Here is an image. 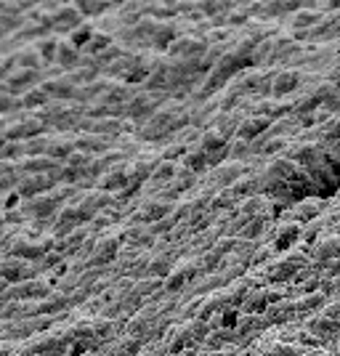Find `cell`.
<instances>
[{
    "label": "cell",
    "mask_w": 340,
    "mask_h": 356,
    "mask_svg": "<svg viewBox=\"0 0 340 356\" xmlns=\"http://www.w3.org/2000/svg\"><path fill=\"white\" fill-rule=\"evenodd\" d=\"M40 82V72H32V69H19L8 77L3 85H0V93H8V96H24V93L35 91Z\"/></svg>",
    "instance_id": "cell-1"
},
{
    "label": "cell",
    "mask_w": 340,
    "mask_h": 356,
    "mask_svg": "<svg viewBox=\"0 0 340 356\" xmlns=\"http://www.w3.org/2000/svg\"><path fill=\"white\" fill-rule=\"evenodd\" d=\"M48 295H51L48 279H27V282L6 290L8 301H30V298H48Z\"/></svg>",
    "instance_id": "cell-2"
},
{
    "label": "cell",
    "mask_w": 340,
    "mask_h": 356,
    "mask_svg": "<svg viewBox=\"0 0 340 356\" xmlns=\"http://www.w3.org/2000/svg\"><path fill=\"white\" fill-rule=\"evenodd\" d=\"M56 210H59L56 197L53 194H40V197H32V200L24 202L22 215H30L32 221H45V218H56Z\"/></svg>",
    "instance_id": "cell-3"
},
{
    "label": "cell",
    "mask_w": 340,
    "mask_h": 356,
    "mask_svg": "<svg viewBox=\"0 0 340 356\" xmlns=\"http://www.w3.org/2000/svg\"><path fill=\"white\" fill-rule=\"evenodd\" d=\"M77 27H82V16L74 6H59V11L51 16V30L53 32H67L72 35Z\"/></svg>",
    "instance_id": "cell-4"
},
{
    "label": "cell",
    "mask_w": 340,
    "mask_h": 356,
    "mask_svg": "<svg viewBox=\"0 0 340 356\" xmlns=\"http://www.w3.org/2000/svg\"><path fill=\"white\" fill-rule=\"evenodd\" d=\"M53 186V181L48 175H22L16 184V194L24 197V200H32V197L45 194Z\"/></svg>",
    "instance_id": "cell-5"
},
{
    "label": "cell",
    "mask_w": 340,
    "mask_h": 356,
    "mask_svg": "<svg viewBox=\"0 0 340 356\" xmlns=\"http://www.w3.org/2000/svg\"><path fill=\"white\" fill-rule=\"evenodd\" d=\"M80 51L74 48V45L69 40H61L59 45V53H56V67H61V69H67V72H74L80 67Z\"/></svg>",
    "instance_id": "cell-6"
},
{
    "label": "cell",
    "mask_w": 340,
    "mask_h": 356,
    "mask_svg": "<svg viewBox=\"0 0 340 356\" xmlns=\"http://www.w3.org/2000/svg\"><path fill=\"white\" fill-rule=\"evenodd\" d=\"M45 93H48V96L51 99H74V91H77V88H74L72 85V82L67 80V77H53V80H45L43 82V85H40Z\"/></svg>",
    "instance_id": "cell-7"
},
{
    "label": "cell",
    "mask_w": 340,
    "mask_h": 356,
    "mask_svg": "<svg viewBox=\"0 0 340 356\" xmlns=\"http://www.w3.org/2000/svg\"><path fill=\"white\" fill-rule=\"evenodd\" d=\"M69 303V298L64 295V293H51L48 298H43V303H37L35 306V316H51V314H56V311H61L64 306Z\"/></svg>",
    "instance_id": "cell-8"
},
{
    "label": "cell",
    "mask_w": 340,
    "mask_h": 356,
    "mask_svg": "<svg viewBox=\"0 0 340 356\" xmlns=\"http://www.w3.org/2000/svg\"><path fill=\"white\" fill-rule=\"evenodd\" d=\"M74 149H77V144H72L69 138H53V141L48 144V152H45V157H51V160H69V157L74 154Z\"/></svg>",
    "instance_id": "cell-9"
},
{
    "label": "cell",
    "mask_w": 340,
    "mask_h": 356,
    "mask_svg": "<svg viewBox=\"0 0 340 356\" xmlns=\"http://www.w3.org/2000/svg\"><path fill=\"white\" fill-rule=\"evenodd\" d=\"M19 101H22V107H24V109H37V112H40L43 107H48V104H51V96H48V93H45L40 85H37L35 91L24 93V96L19 99Z\"/></svg>",
    "instance_id": "cell-10"
},
{
    "label": "cell",
    "mask_w": 340,
    "mask_h": 356,
    "mask_svg": "<svg viewBox=\"0 0 340 356\" xmlns=\"http://www.w3.org/2000/svg\"><path fill=\"white\" fill-rule=\"evenodd\" d=\"M16 64H19V69H32V72H40L43 67V59H40V53H37L35 48H22L16 53Z\"/></svg>",
    "instance_id": "cell-11"
},
{
    "label": "cell",
    "mask_w": 340,
    "mask_h": 356,
    "mask_svg": "<svg viewBox=\"0 0 340 356\" xmlns=\"http://www.w3.org/2000/svg\"><path fill=\"white\" fill-rule=\"evenodd\" d=\"M59 45H61V40H56V37H43V40L35 45V51L40 53V59H43L45 64H56V53H59Z\"/></svg>",
    "instance_id": "cell-12"
},
{
    "label": "cell",
    "mask_w": 340,
    "mask_h": 356,
    "mask_svg": "<svg viewBox=\"0 0 340 356\" xmlns=\"http://www.w3.org/2000/svg\"><path fill=\"white\" fill-rule=\"evenodd\" d=\"M19 178H22L19 167H14L11 162H0V194L14 189V186L19 184Z\"/></svg>",
    "instance_id": "cell-13"
},
{
    "label": "cell",
    "mask_w": 340,
    "mask_h": 356,
    "mask_svg": "<svg viewBox=\"0 0 340 356\" xmlns=\"http://www.w3.org/2000/svg\"><path fill=\"white\" fill-rule=\"evenodd\" d=\"M93 35H96V32L91 30V24H82V27H77V30H74V32L67 37V40H69L77 51H85V48H88V43L93 40Z\"/></svg>",
    "instance_id": "cell-14"
},
{
    "label": "cell",
    "mask_w": 340,
    "mask_h": 356,
    "mask_svg": "<svg viewBox=\"0 0 340 356\" xmlns=\"http://www.w3.org/2000/svg\"><path fill=\"white\" fill-rule=\"evenodd\" d=\"M115 250H117L115 239H104L101 245L96 247V255L91 258V263H109V260L115 258Z\"/></svg>",
    "instance_id": "cell-15"
},
{
    "label": "cell",
    "mask_w": 340,
    "mask_h": 356,
    "mask_svg": "<svg viewBox=\"0 0 340 356\" xmlns=\"http://www.w3.org/2000/svg\"><path fill=\"white\" fill-rule=\"evenodd\" d=\"M112 48V37L109 35H104V32H96L93 35V40L88 43V48H85V53H91V56H99L104 53V51H109Z\"/></svg>",
    "instance_id": "cell-16"
},
{
    "label": "cell",
    "mask_w": 340,
    "mask_h": 356,
    "mask_svg": "<svg viewBox=\"0 0 340 356\" xmlns=\"http://www.w3.org/2000/svg\"><path fill=\"white\" fill-rule=\"evenodd\" d=\"M77 149L80 152H104V149H107V138L104 136H85V138H80L77 141Z\"/></svg>",
    "instance_id": "cell-17"
},
{
    "label": "cell",
    "mask_w": 340,
    "mask_h": 356,
    "mask_svg": "<svg viewBox=\"0 0 340 356\" xmlns=\"http://www.w3.org/2000/svg\"><path fill=\"white\" fill-rule=\"evenodd\" d=\"M48 138H32V141H24L22 144V152L24 157H37L40 152H48Z\"/></svg>",
    "instance_id": "cell-18"
},
{
    "label": "cell",
    "mask_w": 340,
    "mask_h": 356,
    "mask_svg": "<svg viewBox=\"0 0 340 356\" xmlns=\"http://www.w3.org/2000/svg\"><path fill=\"white\" fill-rule=\"evenodd\" d=\"M125 184H128V173L125 170H115V173H109V175L101 178V192L104 189H117V186H125Z\"/></svg>",
    "instance_id": "cell-19"
},
{
    "label": "cell",
    "mask_w": 340,
    "mask_h": 356,
    "mask_svg": "<svg viewBox=\"0 0 340 356\" xmlns=\"http://www.w3.org/2000/svg\"><path fill=\"white\" fill-rule=\"evenodd\" d=\"M74 8L80 11V16H96V14H104L107 11V3H74Z\"/></svg>",
    "instance_id": "cell-20"
},
{
    "label": "cell",
    "mask_w": 340,
    "mask_h": 356,
    "mask_svg": "<svg viewBox=\"0 0 340 356\" xmlns=\"http://www.w3.org/2000/svg\"><path fill=\"white\" fill-rule=\"evenodd\" d=\"M186 167H192V170H202L205 162H207V154L205 152H192V154H186Z\"/></svg>",
    "instance_id": "cell-21"
},
{
    "label": "cell",
    "mask_w": 340,
    "mask_h": 356,
    "mask_svg": "<svg viewBox=\"0 0 340 356\" xmlns=\"http://www.w3.org/2000/svg\"><path fill=\"white\" fill-rule=\"evenodd\" d=\"M16 107H22V101L8 96V93H0V115H8V112L16 109Z\"/></svg>",
    "instance_id": "cell-22"
},
{
    "label": "cell",
    "mask_w": 340,
    "mask_h": 356,
    "mask_svg": "<svg viewBox=\"0 0 340 356\" xmlns=\"http://www.w3.org/2000/svg\"><path fill=\"white\" fill-rule=\"evenodd\" d=\"M263 128H266V123H261V120H250V123L244 125V128L239 130V133H242L244 138H250V136H255V133H261Z\"/></svg>",
    "instance_id": "cell-23"
},
{
    "label": "cell",
    "mask_w": 340,
    "mask_h": 356,
    "mask_svg": "<svg viewBox=\"0 0 340 356\" xmlns=\"http://www.w3.org/2000/svg\"><path fill=\"white\" fill-rule=\"evenodd\" d=\"M292 80H295V77H292V74H285V77H279V85L274 88V91H277V93H285V91H290L292 85H295V82H292Z\"/></svg>",
    "instance_id": "cell-24"
},
{
    "label": "cell",
    "mask_w": 340,
    "mask_h": 356,
    "mask_svg": "<svg viewBox=\"0 0 340 356\" xmlns=\"http://www.w3.org/2000/svg\"><path fill=\"white\" fill-rule=\"evenodd\" d=\"M133 353H136V343H122L117 351V356H133Z\"/></svg>",
    "instance_id": "cell-25"
},
{
    "label": "cell",
    "mask_w": 340,
    "mask_h": 356,
    "mask_svg": "<svg viewBox=\"0 0 340 356\" xmlns=\"http://www.w3.org/2000/svg\"><path fill=\"white\" fill-rule=\"evenodd\" d=\"M170 175H173V165H162V167L154 173V178H170Z\"/></svg>",
    "instance_id": "cell-26"
},
{
    "label": "cell",
    "mask_w": 340,
    "mask_h": 356,
    "mask_svg": "<svg viewBox=\"0 0 340 356\" xmlns=\"http://www.w3.org/2000/svg\"><path fill=\"white\" fill-rule=\"evenodd\" d=\"M11 353V343H0V356H8Z\"/></svg>",
    "instance_id": "cell-27"
}]
</instances>
